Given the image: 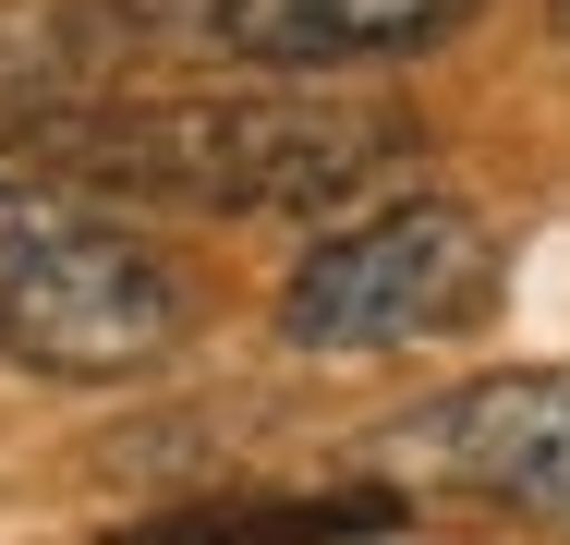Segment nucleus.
<instances>
[{"label":"nucleus","instance_id":"1","mask_svg":"<svg viewBox=\"0 0 570 545\" xmlns=\"http://www.w3.org/2000/svg\"><path fill=\"white\" fill-rule=\"evenodd\" d=\"M49 170L98 182V195H158V207H341L376 170L413 158V109L389 98H121L86 121L37 133Z\"/></svg>","mask_w":570,"mask_h":545},{"label":"nucleus","instance_id":"2","mask_svg":"<svg viewBox=\"0 0 570 545\" xmlns=\"http://www.w3.org/2000/svg\"><path fill=\"white\" fill-rule=\"evenodd\" d=\"M183 339V267L49 182H0V351L24 376H134Z\"/></svg>","mask_w":570,"mask_h":545},{"label":"nucleus","instance_id":"3","mask_svg":"<svg viewBox=\"0 0 570 545\" xmlns=\"http://www.w3.org/2000/svg\"><path fill=\"white\" fill-rule=\"evenodd\" d=\"M485 304H498V230L461 195H401L292 267L279 327L304 351H413V339L473 327Z\"/></svg>","mask_w":570,"mask_h":545},{"label":"nucleus","instance_id":"4","mask_svg":"<svg viewBox=\"0 0 570 545\" xmlns=\"http://www.w3.org/2000/svg\"><path fill=\"white\" fill-rule=\"evenodd\" d=\"M389 460H413L425 485H461L485 509H522V522L570 534V364L473 376L450 400H425L413 425L389 436Z\"/></svg>","mask_w":570,"mask_h":545},{"label":"nucleus","instance_id":"5","mask_svg":"<svg viewBox=\"0 0 570 545\" xmlns=\"http://www.w3.org/2000/svg\"><path fill=\"white\" fill-rule=\"evenodd\" d=\"M158 49H219L267 73H341V61H401L473 24V0H110Z\"/></svg>","mask_w":570,"mask_h":545},{"label":"nucleus","instance_id":"6","mask_svg":"<svg viewBox=\"0 0 570 545\" xmlns=\"http://www.w3.org/2000/svg\"><path fill=\"white\" fill-rule=\"evenodd\" d=\"M389 522V485H328V497H207V509H158L110 545H341Z\"/></svg>","mask_w":570,"mask_h":545},{"label":"nucleus","instance_id":"7","mask_svg":"<svg viewBox=\"0 0 570 545\" xmlns=\"http://www.w3.org/2000/svg\"><path fill=\"white\" fill-rule=\"evenodd\" d=\"M547 12H559V24H570V0H547Z\"/></svg>","mask_w":570,"mask_h":545}]
</instances>
